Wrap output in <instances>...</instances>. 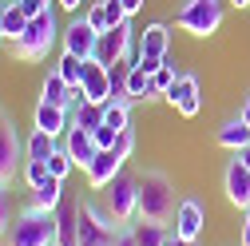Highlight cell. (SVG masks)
I'll return each mask as SVG.
<instances>
[{"label":"cell","mask_w":250,"mask_h":246,"mask_svg":"<svg viewBox=\"0 0 250 246\" xmlns=\"http://www.w3.org/2000/svg\"><path fill=\"white\" fill-rule=\"evenodd\" d=\"M223 191H227V199L234 203V206H250V171H246V163L234 155L230 163H227V175H223Z\"/></svg>","instance_id":"5bb4252c"},{"label":"cell","mask_w":250,"mask_h":246,"mask_svg":"<svg viewBox=\"0 0 250 246\" xmlns=\"http://www.w3.org/2000/svg\"><path fill=\"white\" fill-rule=\"evenodd\" d=\"M238 119H242V123H246V127H250V100L242 103V111H238Z\"/></svg>","instance_id":"ab89813d"},{"label":"cell","mask_w":250,"mask_h":246,"mask_svg":"<svg viewBox=\"0 0 250 246\" xmlns=\"http://www.w3.org/2000/svg\"><path fill=\"white\" fill-rule=\"evenodd\" d=\"M64 151L72 155L76 167H87L91 159L100 155V143H96V135L83 131V127H68V135H64Z\"/></svg>","instance_id":"9a60e30c"},{"label":"cell","mask_w":250,"mask_h":246,"mask_svg":"<svg viewBox=\"0 0 250 246\" xmlns=\"http://www.w3.org/2000/svg\"><path fill=\"white\" fill-rule=\"evenodd\" d=\"M24 28H28V16L16 8V4H4V40H20L24 36Z\"/></svg>","instance_id":"484cf974"},{"label":"cell","mask_w":250,"mask_h":246,"mask_svg":"<svg viewBox=\"0 0 250 246\" xmlns=\"http://www.w3.org/2000/svg\"><path fill=\"white\" fill-rule=\"evenodd\" d=\"M111 246H135V234H131V226H119V234H115V242Z\"/></svg>","instance_id":"836d02e7"},{"label":"cell","mask_w":250,"mask_h":246,"mask_svg":"<svg viewBox=\"0 0 250 246\" xmlns=\"http://www.w3.org/2000/svg\"><path fill=\"white\" fill-rule=\"evenodd\" d=\"M230 4H234V8H250V0H230Z\"/></svg>","instance_id":"b9f144b4"},{"label":"cell","mask_w":250,"mask_h":246,"mask_svg":"<svg viewBox=\"0 0 250 246\" xmlns=\"http://www.w3.org/2000/svg\"><path fill=\"white\" fill-rule=\"evenodd\" d=\"M175 187L163 171H143L139 175V219L151 223H171L175 219Z\"/></svg>","instance_id":"7a4b0ae2"},{"label":"cell","mask_w":250,"mask_h":246,"mask_svg":"<svg viewBox=\"0 0 250 246\" xmlns=\"http://www.w3.org/2000/svg\"><path fill=\"white\" fill-rule=\"evenodd\" d=\"M56 12L48 8L44 16H36V20H28V28H24V36L16 40V56L20 60H28V64H32V60H44L48 52H52V44H56Z\"/></svg>","instance_id":"8992f818"},{"label":"cell","mask_w":250,"mask_h":246,"mask_svg":"<svg viewBox=\"0 0 250 246\" xmlns=\"http://www.w3.org/2000/svg\"><path fill=\"white\" fill-rule=\"evenodd\" d=\"M104 195H107V214L115 223H131V219H139V179L135 175H115L107 187H104Z\"/></svg>","instance_id":"52a82bcc"},{"label":"cell","mask_w":250,"mask_h":246,"mask_svg":"<svg viewBox=\"0 0 250 246\" xmlns=\"http://www.w3.org/2000/svg\"><path fill=\"white\" fill-rule=\"evenodd\" d=\"M20 175H24V183L28 187H44V183L52 179V171H48V159H24V167H20Z\"/></svg>","instance_id":"d4e9b609"},{"label":"cell","mask_w":250,"mask_h":246,"mask_svg":"<svg viewBox=\"0 0 250 246\" xmlns=\"http://www.w3.org/2000/svg\"><path fill=\"white\" fill-rule=\"evenodd\" d=\"M143 4H147V0H123V12H127V16H135Z\"/></svg>","instance_id":"d590c367"},{"label":"cell","mask_w":250,"mask_h":246,"mask_svg":"<svg viewBox=\"0 0 250 246\" xmlns=\"http://www.w3.org/2000/svg\"><path fill=\"white\" fill-rule=\"evenodd\" d=\"M83 20L96 28V32H107V20H104V4H91L87 12H83Z\"/></svg>","instance_id":"1f68e13d"},{"label":"cell","mask_w":250,"mask_h":246,"mask_svg":"<svg viewBox=\"0 0 250 246\" xmlns=\"http://www.w3.org/2000/svg\"><path fill=\"white\" fill-rule=\"evenodd\" d=\"M175 76H179V72H175L171 64H163L159 72H155V76H151V91H155V100H163V96H167V87L175 83Z\"/></svg>","instance_id":"f1b7e54d"},{"label":"cell","mask_w":250,"mask_h":246,"mask_svg":"<svg viewBox=\"0 0 250 246\" xmlns=\"http://www.w3.org/2000/svg\"><path fill=\"white\" fill-rule=\"evenodd\" d=\"M4 242L8 246H52V242H60L56 214L40 210V206H28L24 214H16V223H8Z\"/></svg>","instance_id":"6da1fadb"},{"label":"cell","mask_w":250,"mask_h":246,"mask_svg":"<svg viewBox=\"0 0 250 246\" xmlns=\"http://www.w3.org/2000/svg\"><path fill=\"white\" fill-rule=\"evenodd\" d=\"M104 4V20H107V28H119L123 20H131L127 12H123V0H100Z\"/></svg>","instance_id":"f546056e"},{"label":"cell","mask_w":250,"mask_h":246,"mask_svg":"<svg viewBox=\"0 0 250 246\" xmlns=\"http://www.w3.org/2000/svg\"><path fill=\"white\" fill-rule=\"evenodd\" d=\"M0 4H12V0H0Z\"/></svg>","instance_id":"ee69618b"},{"label":"cell","mask_w":250,"mask_h":246,"mask_svg":"<svg viewBox=\"0 0 250 246\" xmlns=\"http://www.w3.org/2000/svg\"><path fill=\"white\" fill-rule=\"evenodd\" d=\"M167 48H171L167 24H147L139 36V60H167Z\"/></svg>","instance_id":"e0dca14e"},{"label":"cell","mask_w":250,"mask_h":246,"mask_svg":"<svg viewBox=\"0 0 250 246\" xmlns=\"http://www.w3.org/2000/svg\"><path fill=\"white\" fill-rule=\"evenodd\" d=\"M175 24L191 36H214L223 28V0H183L179 12H175Z\"/></svg>","instance_id":"277c9868"},{"label":"cell","mask_w":250,"mask_h":246,"mask_svg":"<svg viewBox=\"0 0 250 246\" xmlns=\"http://www.w3.org/2000/svg\"><path fill=\"white\" fill-rule=\"evenodd\" d=\"M234 155H238V159H242V163H246V171H250V143H246V147H242V151H234Z\"/></svg>","instance_id":"f35d334b"},{"label":"cell","mask_w":250,"mask_h":246,"mask_svg":"<svg viewBox=\"0 0 250 246\" xmlns=\"http://www.w3.org/2000/svg\"><path fill=\"white\" fill-rule=\"evenodd\" d=\"M203 226H207V210H203V203H199V199H183L179 210H175V234L199 242Z\"/></svg>","instance_id":"4fadbf2b"},{"label":"cell","mask_w":250,"mask_h":246,"mask_svg":"<svg viewBox=\"0 0 250 246\" xmlns=\"http://www.w3.org/2000/svg\"><path fill=\"white\" fill-rule=\"evenodd\" d=\"M131 151H135V135H131V131H123L115 147L100 151V155H96V159H91V163L83 167V179H87V187H91V191H104L107 183H111V179L123 171V163H127V155H131Z\"/></svg>","instance_id":"3957f363"},{"label":"cell","mask_w":250,"mask_h":246,"mask_svg":"<svg viewBox=\"0 0 250 246\" xmlns=\"http://www.w3.org/2000/svg\"><path fill=\"white\" fill-rule=\"evenodd\" d=\"M250 143V127L242 119H230V123H223L218 127V147H227V151H242Z\"/></svg>","instance_id":"44dd1931"},{"label":"cell","mask_w":250,"mask_h":246,"mask_svg":"<svg viewBox=\"0 0 250 246\" xmlns=\"http://www.w3.org/2000/svg\"><path fill=\"white\" fill-rule=\"evenodd\" d=\"M131 234H135V246H163L171 230H167L163 223H151V219H139V223H131Z\"/></svg>","instance_id":"ffe728a7"},{"label":"cell","mask_w":250,"mask_h":246,"mask_svg":"<svg viewBox=\"0 0 250 246\" xmlns=\"http://www.w3.org/2000/svg\"><path fill=\"white\" fill-rule=\"evenodd\" d=\"M183 119H195L199 111H203V96H199V76H191V72H179L175 76V83L167 87V96H163Z\"/></svg>","instance_id":"9c48e42d"},{"label":"cell","mask_w":250,"mask_h":246,"mask_svg":"<svg viewBox=\"0 0 250 246\" xmlns=\"http://www.w3.org/2000/svg\"><path fill=\"white\" fill-rule=\"evenodd\" d=\"M80 87H83V100L87 103H107V96H111V72L100 64V60H87Z\"/></svg>","instance_id":"7c38bea8"},{"label":"cell","mask_w":250,"mask_h":246,"mask_svg":"<svg viewBox=\"0 0 250 246\" xmlns=\"http://www.w3.org/2000/svg\"><path fill=\"white\" fill-rule=\"evenodd\" d=\"M56 135H48V131H32L28 135V143H24V151H28V159H52L56 155Z\"/></svg>","instance_id":"cb8c5ba5"},{"label":"cell","mask_w":250,"mask_h":246,"mask_svg":"<svg viewBox=\"0 0 250 246\" xmlns=\"http://www.w3.org/2000/svg\"><path fill=\"white\" fill-rule=\"evenodd\" d=\"M96 60H100L104 68L119 64V60H131V64H139V44H135V28H131V20H123L119 28H107V32H100Z\"/></svg>","instance_id":"5b68a950"},{"label":"cell","mask_w":250,"mask_h":246,"mask_svg":"<svg viewBox=\"0 0 250 246\" xmlns=\"http://www.w3.org/2000/svg\"><path fill=\"white\" fill-rule=\"evenodd\" d=\"M119 226L123 223H115L107 210L91 206V203H80V238H76V246H111Z\"/></svg>","instance_id":"ba28073f"},{"label":"cell","mask_w":250,"mask_h":246,"mask_svg":"<svg viewBox=\"0 0 250 246\" xmlns=\"http://www.w3.org/2000/svg\"><path fill=\"white\" fill-rule=\"evenodd\" d=\"M56 4H60V8H64V12H76V8L83 4V0H56Z\"/></svg>","instance_id":"8d00e7d4"},{"label":"cell","mask_w":250,"mask_h":246,"mask_svg":"<svg viewBox=\"0 0 250 246\" xmlns=\"http://www.w3.org/2000/svg\"><path fill=\"white\" fill-rule=\"evenodd\" d=\"M100 123H104V103H87V100H80V103H76V111H72V127L96 131Z\"/></svg>","instance_id":"603a6c76"},{"label":"cell","mask_w":250,"mask_h":246,"mask_svg":"<svg viewBox=\"0 0 250 246\" xmlns=\"http://www.w3.org/2000/svg\"><path fill=\"white\" fill-rule=\"evenodd\" d=\"M242 246H250V206H246V223H242Z\"/></svg>","instance_id":"74e56055"},{"label":"cell","mask_w":250,"mask_h":246,"mask_svg":"<svg viewBox=\"0 0 250 246\" xmlns=\"http://www.w3.org/2000/svg\"><path fill=\"white\" fill-rule=\"evenodd\" d=\"M48 171H52L56 179H68V175L76 171V163H72V155H68V151H64V147H56V155L48 159Z\"/></svg>","instance_id":"83f0119b"},{"label":"cell","mask_w":250,"mask_h":246,"mask_svg":"<svg viewBox=\"0 0 250 246\" xmlns=\"http://www.w3.org/2000/svg\"><path fill=\"white\" fill-rule=\"evenodd\" d=\"M8 223H12V214H8V195H4V187H0V238H4Z\"/></svg>","instance_id":"d6a6232c"},{"label":"cell","mask_w":250,"mask_h":246,"mask_svg":"<svg viewBox=\"0 0 250 246\" xmlns=\"http://www.w3.org/2000/svg\"><path fill=\"white\" fill-rule=\"evenodd\" d=\"M60 44H64V52H72V56H80V60H96L100 32H96V28H91V24L80 16V20H72L64 32H60Z\"/></svg>","instance_id":"30bf717a"},{"label":"cell","mask_w":250,"mask_h":246,"mask_svg":"<svg viewBox=\"0 0 250 246\" xmlns=\"http://www.w3.org/2000/svg\"><path fill=\"white\" fill-rule=\"evenodd\" d=\"M104 123L111 131H131L127 123H131V100H111V103H104Z\"/></svg>","instance_id":"7402d4cb"},{"label":"cell","mask_w":250,"mask_h":246,"mask_svg":"<svg viewBox=\"0 0 250 246\" xmlns=\"http://www.w3.org/2000/svg\"><path fill=\"white\" fill-rule=\"evenodd\" d=\"M83 64H87V60H80V56L64 52V56H60V64H56V72L64 76V80H68L72 87H80V80H83Z\"/></svg>","instance_id":"4316f807"},{"label":"cell","mask_w":250,"mask_h":246,"mask_svg":"<svg viewBox=\"0 0 250 246\" xmlns=\"http://www.w3.org/2000/svg\"><path fill=\"white\" fill-rule=\"evenodd\" d=\"M20 155H28V151H24V139L16 135V127L4 119V123H0V187H8V179L16 175Z\"/></svg>","instance_id":"8fae6325"},{"label":"cell","mask_w":250,"mask_h":246,"mask_svg":"<svg viewBox=\"0 0 250 246\" xmlns=\"http://www.w3.org/2000/svg\"><path fill=\"white\" fill-rule=\"evenodd\" d=\"M4 119H8V115H4V111H0V123H4Z\"/></svg>","instance_id":"7bdbcfd3"},{"label":"cell","mask_w":250,"mask_h":246,"mask_svg":"<svg viewBox=\"0 0 250 246\" xmlns=\"http://www.w3.org/2000/svg\"><path fill=\"white\" fill-rule=\"evenodd\" d=\"M52 246H60V242H52Z\"/></svg>","instance_id":"f6af8a7d"},{"label":"cell","mask_w":250,"mask_h":246,"mask_svg":"<svg viewBox=\"0 0 250 246\" xmlns=\"http://www.w3.org/2000/svg\"><path fill=\"white\" fill-rule=\"evenodd\" d=\"M163 246H199V242H191V238H179V234H175V230H171V234H167V242H163Z\"/></svg>","instance_id":"e575fe53"},{"label":"cell","mask_w":250,"mask_h":246,"mask_svg":"<svg viewBox=\"0 0 250 246\" xmlns=\"http://www.w3.org/2000/svg\"><path fill=\"white\" fill-rule=\"evenodd\" d=\"M68 127H72V115H68V107H56V103H48V100H40L36 103V131H48V135H68Z\"/></svg>","instance_id":"2e32d148"},{"label":"cell","mask_w":250,"mask_h":246,"mask_svg":"<svg viewBox=\"0 0 250 246\" xmlns=\"http://www.w3.org/2000/svg\"><path fill=\"white\" fill-rule=\"evenodd\" d=\"M0 44H4V4H0Z\"/></svg>","instance_id":"60d3db41"},{"label":"cell","mask_w":250,"mask_h":246,"mask_svg":"<svg viewBox=\"0 0 250 246\" xmlns=\"http://www.w3.org/2000/svg\"><path fill=\"white\" fill-rule=\"evenodd\" d=\"M60 203H64V179H56V175L44 183V187L32 191V206H40V210H52V214H56Z\"/></svg>","instance_id":"d6986e66"},{"label":"cell","mask_w":250,"mask_h":246,"mask_svg":"<svg viewBox=\"0 0 250 246\" xmlns=\"http://www.w3.org/2000/svg\"><path fill=\"white\" fill-rule=\"evenodd\" d=\"M56 226H60V246H76V238H80V203H72V199L60 203Z\"/></svg>","instance_id":"ac0fdd59"},{"label":"cell","mask_w":250,"mask_h":246,"mask_svg":"<svg viewBox=\"0 0 250 246\" xmlns=\"http://www.w3.org/2000/svg\"><path fill=\"white\" fill-rule=\"evenodd\" d=\"M12 4H16V8H20V12L28 16V20H36V16H44V12L52 8L48 0H12Z\"/></svg>","instance_id":"4dcf8cb0"}]
</instances>
